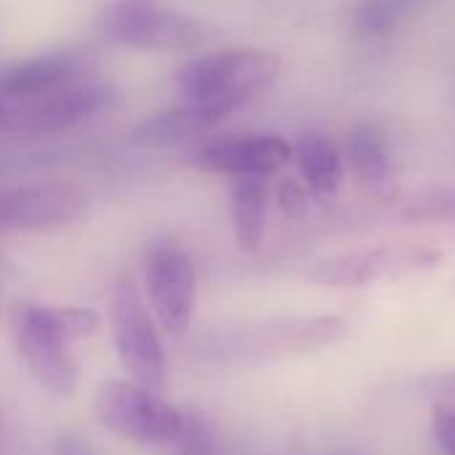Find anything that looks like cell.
Returning a JSON list of instances; mask_svg holds the SVG:
<instances>
[{
    "instance_id": "cell-1",
    "label": "cell",
    "mask_w": 455,
    "mask_h": 455,
    "mask_svg": "<svg viewBox=\"0 0 455 455\" xmlns=\"http://www.w3.org/2000/svg\"><path fill=\"white\" fill-rule=\"evenodd\" d=\"M99 315L80 307H37L16 304L11 312V333L19 357L56 397H72L77 389V360L72 344L93 336Z\"/></svg>"
},
{
    "instance_id": "cell-2",
    "label": "cell",
    "mask_w": 455,
    "mask_h": 455,
    "mask_svg": "<svg viewBox=\"0 0 455 455\" xmlns=\"http://www.w3.org/2000/svg\"><path fill=\"white\" fill-rule=\"evenodd\" d=\"M280 69L283 64L277 53L240 45L187 61L176 80L187 101L213 104L232 115L253 96L267 91L277 80Z\"/></svg>"
},
{
    "instance_id": "cell-3",
    "label": "cell",
    "mask_w": 455,
    "mask_h": 455,
    "mask_svg": "<svg viewBox=\"0 0 455 455\" xmlns=\"http://www.w3.org/2000/svg\"><path fill=\"white\" fill-rule=\"evenodd\" d=\"M93 413L104 429L141 445H176L187 421V413L136 381H104Z\"/></svg>"
},
{
    "instance_id": "cell-4",
    "label": "cell",
    "mask_w": 455,
    "mask_h": 455,
    "mask_svg": "<svg viewBox=\"0 0 455 455\" xmlns=\"http://www.w3.org/2000/svg\"><path fill=\"white\" fill-rule=\"evenodd\" d=\"M443 261V251L427 243H384L344 251L315 261L307 277L323 288H371L384 280H400L429 272Z\"/></svg>"
},
{
    "instance_id": "cell-5",
    "label": "cell",
    "mask_w": 455,
    "mask_h": 455,
    "mask_svg": "<svg viewBox=\"0 0 455 455\" xmlns=\"http://www.w3.org/2000/svg\"><path fill=\"white\" fill-rule=\"evenodd\" d=\"M109 325L112 341L123 368L147 389L165 384V349L139 288L131 277H117L109 291Z\"/></svg>"
},
{
    "instance_id": "cell-6",
    "label": "cell",
    "mask_w": 455,
    "mask_h": 455,
    "mask_svg": "<svg viewBox=\"0 0 455 455\" xmlns=\"http://www.w3.org/2000/svg\"><path fill=\"white\" fill-rule=\"evenodd\" d=\"M104 29L123 45L160 53H187L208 40L203 21L141 0L112 5L104 16Z\"/></svg>"
},
{
    "instance_id": "cell-7",
    "label": "cell",
    "mask_w": 455,
    "mask_h": 455,
    "mask_svg": "<svg viewBox=\"0 0 455 455\" xmlns=\"http://www.w3.org/2000/svg\"><path fill=\"white\" fill-rule=\"evenodd\" d=\"M147 293L155 317L168 336H184L197 301V272L184 248L157 243L147 256Z\"/></svg>"
},
{
    "instance_id": "cell-8",
    "label": "cell",
    "mask_w": 455,
    "mask_h": 455,
    "mask_svg": "<svg viewBox=\"0 0 455 455\" xmlns=\"http://www.w3.org/2000/svg\"><path fill=\"white\" fill-rule=\"evenodd\" d=\"M293 160V144L277 133H245L211 139L192 155V163L211 173L232 179L275 176Z\"/></svg>"
},
{
    "instance_id": "cell-9",
    "label": "cell",
    "mask_w": 455,
    "mask_h": 455,
    "mask_svg": "<svg viewBox=\"0 0 455 455\" xmlns=\"http://www.w3.org/2000/svg\"><path fill=\"white\" fill-rule=\"evenodd\" d=\"M83 213V195L67 184H27L0 192V229H56Z\"/></svg>"
},
{
    "instance_id": "cell-10",
    "label": "cell",
    "mask_w": 455,
    "mask_h": 455,
    "mask_svg": "<svg viewBox=\"0 0 455 455\" xmlns=\"http://www.w3.org/2000/svg\"><path fill=\"white\" fill-rule=\"evenodd\" d=\"M112 88L104 83H64L37 99L21 101L19 115H8V120H19L24 128L32 131H61L77 125L112 101Z\"/></svg>"
},
{
    "instance_id": "cell-11",
    "label": "cell",
    "mask_w": 455,
    "mask_h": 455,
    "mask_svg": "<svg viewBox=\"0 0 455 455\" xmlns=\"http://www.w3.org/2000/svg\"><path fill=\"white\" fill-rule=\"evenodd\" d=\"M293 160L299 165L304 187L312 195L331 197L341 189L344 176H347V163H344L339 144L328 133L317 128L304 131L299 141L293 144Z\"/></svg>"
},
{
    "instance_id": "cell-12",
    "label": "cell",
    "mask_w": 455,
    "mask_h": 455,
    "mask_svg": "<svg viewBox=\"0 0 455 455\" xmlns=\"http://www.w3.org/2000/svg\"><path fill=\"white\" fill-rule=\"evenodd\" d=\"M229 115L213 104H195L187 101L181 107L165 109L149 120H144L136 131H133V141L139 144H155V147H165V144H184L197 139L200 133L211 131L213 125H219L221 120H227Z\"/></svg>"
},
{
    "instance_id": "cell-13",
    "label": "cell",
    "mask_w": 455,
    "mask_h": 455,
    "mask_svg": "<svg viewBox=\"0 0 455 455\" xmlns=\"http://www.w3.org/2000/svg\"><path fill=\"white\" fill-rule=\"evenodd\" d=\"M72 80H77V64L69 56H37L11 67L0 77V93L13 101H29Z\"/></svg>"
},
{
    "instance_id": "cell-14",
    "label": "cell",
    "mask_w": 455,
    "mask_h": 455,
    "mask_svg": "<svg viewBox=\"0 0 455 455\" xmlns=\"http://www.w3.org/2000/svg\"><path fill=\"white\" fill-rule=\"evenodd\" d=\"M267 203H269V187L267 179L259 176H243L235 179L232 195H229V211H232V229L237 237V245L248 253L259 251L267 232Z\"/></svg>"
},
{
    "instance_id": "cell-15",
    "label": "cell",
    "mask_w": 455,
    "mask_h": 455,
    "mask_svg": "<svg viewBox=\"0 0 455 455\" xmlns=\"http://www.w3.org/2000/svg\"><path fill=\"white\" fill-rule=\"evenodd\" d=\"M347 163L363 187H381L392 173L387 131L376 123H360L347 136Z\"/></svg>"
},
{
    "instance_id": "cell-16",
    "label": "cell",
    "mask_w": 455,
    "mask_h": 455,
    "mask_svg": "<svg viewBox=\"0 0 455 455\" xmlns=\"http://www.w3.org/2000/svg\"><path fill=\"white\" fill-rule=\"evenodd\" d=\"M421 5L424 0H360L352 11V35L360 40L389 37L416 16Z\"/></svg>"
},
{
    "instance_id": "cell-17",
    "label": "cell",
    "mask_w": 455,
    "mask_h": 455,
    "mask_svg": "<svg viewBox=\"0 0 455 455\" xmlns=\"http://www.w3.org/2000/svg\"><path fill=\"white\" fill-rule=\"evenodd\" d=\"M408 224H455V189H432L403 208Z\"/></svg>"
},
{
    "instance_id": "cell-18",
    "label": "cell",
    "mask_w": 455,
    "mask_h": 455,
    "mask_svg": "<svg viewBox=\"0 0 455 455\" xmlns=\"http://www.w3.org/2000/svg\"><path fill=\"white\" fill-rule=\"evenodd\" d=\"M176 448H179V455H221V443L213 427L197 413H187L184 432Z\"/></svg>"
},
{
    "instance_id": "cell-19",
    "label": "cell",
    "mask_w": 455,
    "mask_h": 455,
    "mask_svg": "<svg viewBox=\"0 0 455 455\" xmlns=\"http://www.w3.org/2000/svg\"><path fill=\"white\" fill-rule=\"evenodd\" d=\"M432 435L445 455H455V403H440L432 413Z\"/></svg>"
},
{
    "instance_id": "cell-20",
    "label": "cell",
    "mask_w": 455,
    "mask_h": 455,
    "mask_svg": "<svg viewBox=\"0 0 455 455\" xmlns=\"http://www.w3.org/2000/svg\"><path fill=\"white\" fill-rule=\"evenodd\" d=\"M419 395L440 400V403H455V371H445V373H432L416 381Z\"/></svg>"
},
{
    "instance_id": "cell-21",
    "label": "cell",
    "mask_w": 455,
    "mask_h": 455,
    "mask_svg": "<svg viewBox=\"0 0 455 455\" xmlns=\"http://www.w3.org/2000/svg\"><path fill=\"white\" fill-rule=\"evenodd\" d=\"M277 203L288 216H301L307 211V187L296 179H283L277 184Z\"/></svg>"
},
{
    "instance_id": "cell-22",
    "label": "cell",
    "mask_w": 455,
    "mask_h": 455,
    "mask_svg": "<svg viewBox=\"0 0 455 455\" xmlns=\"http://www.w3.org/2000/svg\"><path fill=\"white\" fill-rule=\"evenodd\" d=\"M5 101H8V99L0 93V123H5V120H8V104H5Z\"/></svg>"
},
{
    "instance_id": "cell-23",
    "label": "cell",
    "mask_w": 455,
    "mask_h": 455,
    "mask_svg": "<svg viewBox=\"0 0 455 455\" xmlns=\"http://www.w3.org/2000/svg\"><path fill=\"white\" fill-rule=\"evenodd\" d=\"M0 448H3V419H0Z\"/></svg>"
}]
</instances>
